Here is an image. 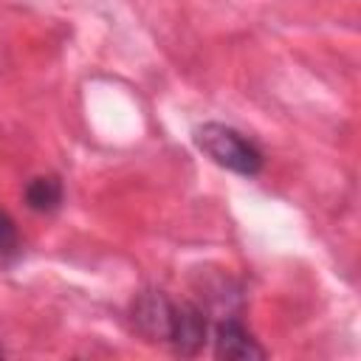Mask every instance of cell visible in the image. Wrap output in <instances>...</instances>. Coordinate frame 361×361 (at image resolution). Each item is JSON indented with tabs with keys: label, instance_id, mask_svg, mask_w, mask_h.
Returning a JSON list of instances; mask_svg holds the SVG:
<instances>
[{
	"label": "cell",
	"instance_id": "cell-1",
	"mask_svg": "<svg viewBox=\"0 0 361 361\" xmlns=\"http://www.w3.org/2000/svg\"><path fill=\"white\" fill-rule=\"evenodd\" d=\"M195 144L220 166L243 175V178H254L262 172V152L259 147L245 138L240 130L220 124V121H206L195 130Z\"/></svg>",
	"mask_w": 361,
	"mask_h": 361
},
{
	"label": "cell",
	"instance_id": "cell-2",
	"mask_svg": "<svg viewBox=\"0 0 361 361\" xmlns=\"http://www.w3.org/2000/svg\"><path fill=\"white\" fill-rule=\"evenodd\" d=\"M206 336H209V322L197 305L180 302L172 307V327H169L166 344H172L175 353L195 355L206 344Z\"/></svg>",
	"mask_w": 361,
	"mask_h": 361
},
{
	"label": "cell",
	"instance_id": "cell-3",
	"mask_svg": "<svg viewBox=\"0 0 361 361\" xmlns=\"http://www.w3.org/2000/svg\"><path fill=\"white\" fill-rule=\"evenodd\" d=\"M172 307H175V302H169L164 293H158V290L144 293L133 307V322H135L138 333L149 341H166L169 327H172Z\"/></svg>",
	"mask_w": 361,
	"mask_h": 361
},
{
	"label": "cell",
	"instance_id": "cell-4",
	"mask_svg": "<svg viewBox=\"0 0 361 361\" xmlns=\"http://www.w3.org/2000/svg\"><path fill=\"white\" fill-rule=\"evenodd\" d=\"M214 355L217 358H234V361H248V358H265V350L257 344V338L243 327L237 319H223L214 327Z\"/></svg>",
	"mask_w": 361,
	"mask_h": 361
},
{
	"label": "cell",
	"instance_id": "cell-5",
	"mask_svg": "<svg viewBox=\"0 0 361 361\" xmlns=\"http://www.w3.org/2000/svg\"><path fill=\"white\" fill-rule=\"evenodd\" d=\"M62 192L65 189H62V180L59 178L39 175V178L28 180V186H25V203L34 212H54L62 203Z\"/></svg>",
	"mask_w": 361,
	"mask_h": 361
},
{
	"label": "cell",
	"instance_id": "cell-6",
	"mask_svg": "<svg viewBox=\"0 0 361 361\" xmlns=\"http://www.w3.org/2000/svg\"><path fill=\"white\" fill-rule=\"evenodd\" d=\"M20 254V231L14 220L0 209V262H11Z\"/></svg>",
	"mask_w": 361,
	"mask_h": 361
}]
</instances>
